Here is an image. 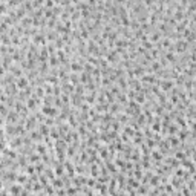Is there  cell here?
Returning <instances> with one entry per match:
<instances>
[{
	"instance_id": "3957f363",
	"label": "cell",
	"mask_w": 196,
	"mask_h": 196,
	"mask_svg": "<svg viewBox=\"0 0 196 196\" xmlns=\"http://www.w3.org/2000/svg\"><path fill=\"white\" fill-rule=\"evenodd\" d=\"M83 63L81 61H74V63H70V70H72V74H81L83 72Z\"/></svg>"
},
{
	"instance_id": "6da1fadb",
	"label": "cell",
	"mask_w": 196,
	"mask_h": 196,
	"mask_svg": "<svg viewBox=\"0 0 196 196\" xmlns=\"http://www.w3.org/2000/svg\"><path fill=\"white\" fill-rule=\"evenodd\" d=\"M42 113L44 117L55 118V117H58V109L55 106H42Z\"/></svg>"
},
{
	"instance_id": "5bb4252c",
	"label": "cell",
	"mask_w": 196,
	"mask_h": 196,
	"mask_svg": "<svg viewBox=\"0 0 196 196\" xmlns=\"http://www.w3.org/2000/svg\"><path fill=\"white\" fill-rule=\"evenodd\" d=\"M0 196H9V195H8L6 190H2V191H0Z\"/></svg>"
},
{
	"instance_id": "ba28073f",
	"label": "cell",
	"mask_w": 196,
	"mask_h": 196,
	"mask_svg": "<svg viewBox=\"0 0 196 196\" xmlns=\"http://www.w3.org/2000/svg\"><path fill=\"white\" fill-rule=\"evenodd\" d=\"M117 98H118L117 101H118L119 104H121V103H123V104H126V103H127V97H126V93H124V92L118 93V95H117Z\"/></svg>"
},
{
	"instance_id": "8fae6325",
	"label": "cell",
	"mask_w": 196,
	"mask_h": 196,
	"mask_svg": "<svg viewBox=\"0 0 196 196\" xmlns=\"http://www.w3.org/2000/svg\"><path fill=\"white\" fill-rule=\"evenodd\" d=\"M86 182H87L89 187H95V185H97V181L93 179V178H89V179H86Z\"/></svg>"
},
{
	"instance_id": "277c9868",
	"label": "cell",
	"mask_w": 196,
	"mask_h": 196,
	"mask_svg": "<svg viewBox=\"0 0 196 196\" xmlns=\"http://www.w3.org/2000/svg\"><path fill=\"white\" fill-rule=\"evenodd\" d=\"M21 191H23V189H21L19 184H14V185H12L11 189H9V193H11L12 196H20Z\"/></svg>"
},
{
	"instance_id": "52a82bcc",
	"label": "cell",
	"mask_w": 196,
	"mask_h": 196,
	"mask_svg": "<svg viewBox=\"0 0 196 196\" xmlns=\"http://www.w3.org/2000/svg\"><path fill=\"white\" fill-rule=\"evenodd\" d=\"M35 150H37L38 155H46V146H44L43 142H38L37 147H35Z\"/></svg>"
},
{
	"instance_id": "30bf717a",
	"label": "cell",
	"mask_w": 196,
	"mask_h": 196,
	"mask_svg": "<svg viewBox=\"0 0 196 196\" xmlns=\"http://www.w3.org/2000/svg\"><path fill=\"white\" fill-rule=\"evenodd\" d=\"M91 172H92V176H93V178H95V176H100V172H98V167H97V164H93V166H92Z\"/></svg>"
},
{
	"instance_id": "7a4b0ae2",
	"label": "cell",
	"mask_w": 196,
	"mask_h": 196,
	"mask_svg": "<svg viewBox=\"0 0 196 196\" xmlns=\"http://www.w3.org/2000/svg\"><path fill=\"white\" fill-rule=\"evenodd\" d=\"M15 86H17V89H20V91H25V89L29 86V80L26 77H20L19 80H17Z\"/></svg>"
},
{
	"instance_id": "9c48e42d",
	"label": "cell",
	"mask_w": 196,
	"mask_h": 196,
	"mask_svg": "<svg viewBox=\"0 0 196 196\" xmlns=\"http://www.w3.org/2000/svg\"><path fill=\"white\" fill-rule=\"evenodd\" d=\"M29 159H31V162H32V164H35V162H40V155L38 153H35V155H31V156H29Z\"/></svg>"
},
{
	"instance_id": "7c38bea8",
	"label": "cell",
	"mask_w": 196,
	"mask_h": 196,
	"mask_svg": "<svg viewBox=\"0 0 196 196\" xmlns=\"http://www.w3.org/2000/svg\"><path fill=\"white\" fill-rule=\"evenodd\" d=\"M34 172H35V167H32V166L26 167V173H28V175H34Z\"/></svg>"
},
{
	"instance_id": "5b68a950",
	"label": "cell",
	"mask_w": 196,
	"mask_h": 196,
	"mask_svg": "<svg viewBox=\"0 0 196 196\" xmlns=\"http://www.w3.org/2000/svg\"><path fill=\"white\" fill-rule=\"evenodd\" d=\"M178 130H179V127H178L175 123H170V126L167 127V135H176Z\"/></svg>"
},
{
	"instance_id": "4fadbf2b",
	"label": "cell",
	"mask_w": 196,
	"mask_h": 196,
	"mask_svg": "<svg viewBox=\"0 0 196 196\" xmlns=\"http://www.w3.org/2000/svg\"><path fill=\"white\" fill-rule=\"evenodd\" d=\"M26 179H28V178H26V175L23 176V175H19L17 176V182H26Z\"/></svg>"
},
{
	"instance_id": "8992f818",
	"label": "cell",
	"mask_w": 196,
	"mask_h": 196,
	"mask_svg": "<svg viewBox=\"0 0 196 196\" xmlns=\"http://www.w3.org/2000/svg\"><path fill=\"white\" fill-rule=\"evenodd\" d=\"M49 135H51L52 140H60V130H58V127H51L49 129Z\"/></svg>"
}]
</instances>
